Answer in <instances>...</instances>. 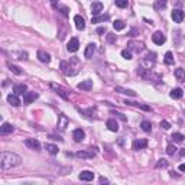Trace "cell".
<instances>
[{"mask_svg": "<svg viewBox=\"0 0 185 185\" xmlns=\"http://www.w3.org/2000/svg\"><path fill=\"white\" fill-rule=\"evenodd\" d=\"M129 4V1L127 0H116V6H119V7H126Z\"/></svg>", "mask_w": 185, "mask_h": 185, "instance_id": "cell-34", "label": "cell"}, {"mask_svg": "<svg viewBox=\"0 0 185 185\" xmlns=\"http://www.w3.org/2000/svg\"><path fill=\"white\" fill-rule=\"evenodd\" d=\"M59 10H61V13H62V15H64L65 17L68 16V7H65V6H62V7L59 9Z\"/></svg>", "mask_w": 185, "mask_h": 185, "instance_id": "cell-38", "label": "cell"}, {"mask_svg": "<svg viewBox=\"0 0 185 185\" xmlns=\"http://www.w3.org/2000/svg\"><path fill=\"white\" fill-rule=\"evenodd\" d=\"M38 98V93H25L23 94V103L26 104H29V103H32Z\"/></svg>", "mask_w": 185, "mask_h": 185, "instance_id": "cell-11", "label": "cell"}, {"mask_svg": "<svg viewBox=\"0 0 185 185\" xmlns=\"http://www.w3.org/2000/svg\"><path fill=\"white\" fill-rule=\"evenodd\" d=\"M94 155H96V152H94L93 149H88V151H81V152L77 153L78 158H94Z\"/></svg>", "mask_w": 185, "mask_h": 185, "instance_id": "cell-17", "label": "cell"}, {"mask_svg": "<svg viewBox=\"0 0 185 185\" xmlns=\"http://www.w3.org/2000/svg\"><path fill=\"white\" fill-rule=\"evenodd\" d=\"M20 156H17L16 153L12 152H3L0 155V166L3 169H10L15 168V166H19L20 165Z\"/></svg>", "mask_w": 185, "mask_h": 185, "instance_id": "cell-1", "label": "cell"}, {"mask_svg": "<svg viewBox=\"0 0 185 185\" xmlns=\"http://www.w3.org/2000/svg\"><path fill=\"white\" fill-rule=\"evenodd\" d=\"M45 149H46L51 155H56V153H58V151H59V149H58V146L51 145V143H46V145H45Z\"/></svg>", "mask_w": 185, "mask_h": 185, "instance_id": "cell-26", "label": "cell"}, {"mask_svg": "<svg viewBox=\"0 0 185 185\" xmlns=\"http://www.w3.org/2000/svg\"><path fill=\"white\" fill-rule=\"evenodd\" d=\"M171 139H172L174 142H182L185 137H184V135H182V133H174V135L171 136Z\"/></svg>", "mask_w": 185, "mask_h": 185, "instance_id": "cell-31", "label": "cell"}, {"mask_svg": "<svg viewBox=\"0 0 185 185\" xmlns=\"http://www.w3.org/2000/svg\"><path fill=\"white\" fill-rule=\"evenodd\" d=\"M100 182H101V184H107V182H109V181H107V179H106V178H100Z\"/></svg>", "mask_w": 185, "mask_h": 185, "instance_id": "cell-43", "label": "cell"}, {"mask_svg": "<svg viewBox=\"0 0 185 185\" xmlns=\"http://www.w3.org/2000/svg\"><path fill=\"white\" fill-rule=\"evenodd\" d=\"M179 171H181V172H185V163H181V165H179Z\"/></svg>", "mask_w": 185, "mask_h": 185, "instance_id": "cell-41", "label": "cell"}, {"mask_svg": "<svg viewBox=\"0 0 185 185\" xmlns=\"http://www.w3.org/2000/svg\"><path fill=\"white\" fill-rule=\"evenodd\" d=\"M161 127L162 129H165V130H168V129H171V124H169V121L162 120L161 121Z\"/></svg>", "mask_w": 185, "mask_h": 185, "instance_id": "cell-37", "label": "cell"}, {"mask_svg": "<svg viewBox=\"0 0 185 185\" xmlns=\"http://www.w3.org/2000/svg\"><path fill=\"white\" fill-rule=\"evenodd\" d=\"M116 91H121L123 94H127V96H130V97L136 96V93H135V91H132V90H124V88H121V87H117V88H116Z\"/></svg>", "mask_w": 185, "mask_h": 185, "instance_id": "cell-30", "label": "cell"}, {"mask_svg": "<svg viewBox=\"0 0 185 185\" xmlns=\"http://www.w3.org/2000/svg\"><path fill=\"white\" fill-rule=\"evenodd\" d=\"M179 155H181V156H185V149H181V152H179Z\"/></svg>", "mask_w": 185, "mask_h": 185, "instance_id": "cell-45", "label": "cell"}, {"mask_svg": "<svg viewBox=\"0 0 185 185\" xmlns=\"http://www.w3.org/2000/svg\"><path fill=\"white\" fill-rule=\"evenodd\" d=\"M148 146V140L146 139H136L133 142V149L135 151H140V149H145Z\"/></svg>", "mask_w": 185, "mask_h": 185, "instance_id": "cell-6", "label": "cell"}, {"mask_svg": "<svg viewBox=\"0 0 185 185\" xmlns=\"http://www.w3.org/2000/svg\"><path fill=\"white\" fill-rule=\"evenodd\" d=\"M110 19L109 15H101V16H94L93 17V23H100V22H107Z\"/></svg>", "mask_w": 185, "mask_h": 185, "instance_id": "cell-25", "label": "cell"}, {"mask_svg": "<svg viewBox=\"0 0 185 185\" xmlns=\"http://www.w3.org/2000/svg\"><path fill=\"white\" fill-rule=\"evenodd\" d=\"M73 137H74L75 142H82L84 137H85V133H84V130L82 129H75L73 132Z\"/></svg>", "mask_w": 185, "mask_h": 185, "instance_id": "cell-8", "label": "cell"}, {"mask_svg": "<svg viewBox=\"0 0 185 185\" xmlns=\"http://www.w3.org/2000/svg\"><path fill=\"white\" fill-rule=\"evenodd\" d=\"M174 75H175V78H177L178 81L185 82V70L184 68H177V70L174 71Z\"/></svg>", "mask_w": 185, "mask_h": 185, "instance_id": "cell-13", "label": "cell"}, {"mask_svg": "<svg viewBox=\"0 0 185 185\" xmlns=\"http://www.w3.org/2000/svg\"><path fill=\"white\" fill-rule=\"evenodd\" d=\"M140 127H142V130L143 132H151V129H152V124H151V121H142V124H140Z\"/></svg>", "mask_w": 185, "mask_h": 185, "instance_id": "cell-29", "label": "cell"}, {"mask_svg": "<svg viewBox=\"0 0 185 185\" xmlns=\"http://www.w3.org/2000/svg\"><path fill=\"white\" fill-rule=\"evenodd\" d=\"M9 68H10V71H12V73H15L16 75H22V70H20L19 67H16V65L9 64Z\"/></svg>", "mask_w": 185, "mask_h": 185, "instance_id": "cell-32", "label": "cell"}, {"mask_svg": "<svg viewBox=\"0 0 185 185\" xmlns=\"http://www.w3.org/2000/svg\"><path fill=\"white\" fill-rule=\"evenodd\" d=\"M51 85H52V88L56 90V93H58L59 96L62 97L64 100H68V98H70V97H68V94H67V91H65L62 87H59V85H56V84H51Z\"/></svg>", "mask_w": 185, "mask_h": 185, "instance_id": "cell-16", "label": "cell"}, {"mask_svg": "<svg viewBox=\"0 0 185 185\" xmlns=\"http://www.w3.org/2000/svg\"><path fill=\"white\" fill-rule=\"evenodd\" d=\"M113 26H114V29H116V31H123L126 25H124V22H121V20H114Z\"/></svg>", "mask_w": 185, "mask_h": 185, "instance_id": "cell-28", "label": "cell"}, {"mask_svg": "<svg viewBox=\"0 0 185 185\" xmlns=\"http://www.w3.org/2000/svg\"><path fill=\"white\" fill-rule=\"evenodd\" d=\"M77 88L78 90H91L93 88V81H82V82H80L78 85H77Z\"/></svg>", "mask_w": 185, "mask_h": 185, "instance_id": "cell-19", "label": "cell"}, {"mask_svg": "<svg viewBox=\"0 0 185 185\" xmlns=\"http://www.w3.org/2000/svg\"><path fill=\"white\" fill-rule=\"evenodd\" d=\"M129 46L132 49H135L136 52H140V51L143 49V46H145V45H143L142 42H129Z\"/></svg>", "mask_w": 185, "mask_h": 185, "instance_id": "cell-23", "label": "cell"}, {"mask_svg": "<svg viewBox=\"0 0 185 185\" xmlns=\"http://www.w3.org/2000/svg\"><path fill=\"white\" fill-rule=\"evenodd\" d=\"M109 40H110V42H114V40H116V38H114V36H113L112 33H110V35H109Z\"/></svg>", "mask_w": 185, "mask_h": 185, "instance_id": "cell-42", "label": "cell"}, {"mask_svg": "<svg viewBox=\"0 0 185 185\" xmlns=\"http://www.w3.org/2000/svg\"><path fill=\"white\" fill-rule=\"evenodd\" d=\"M177 152V148L174 145H168V148H166V153L168 155H174V153Z\"/></svg>", "mask_w": 185, "mask_h": 185, "instance_id": "cell-36", "label": "cell"}, {"mask_svg": "<svg viewBox=\"0 0 185 185\" xmlns=\"http://www.w3.org/2000/svg\"><path fill=\"white\" fill-rule=\"evenodd\" d=\"M171 16H172V20H174V22L181 23V22L184 20V17H185V12L184 10H181V9H174L172 13H171Z\"/></svg>", "mask_w": 185, "mask_h": 185, "instance_id": "cell-2", "label": "cell"}, {"mask_svg": "<svg viewBox=\"0 0 185 185\" xmlns=\"http://www.w3.org/2000/svg\"><path fill=\"white\" fill-rule=\"evenodd\" d=\"M94 51H96V45L94 43H88L87 45V48H85V52H84V55H85V58H91L93 56V54H94Z\"/></svg>", "mask_w": 185, "mask_h": 185, "instance_id": "cell-20", "label": "cell"}, {"mask_svg": "<svg viewBox=\"0 0 185 185\" xmlns=\"http://www.w3.org/2000/svg\"><path fill=\"white\" fill-rule=\"evenodd\" d=\"M101 10H103V4H101L100 1H94V3L91 4V12H93L94 16H98V15L101 13Z\"/></svg>", "mask_w": 185, "mask_h": 185, "instance_id": "cell-12", "label": "cell"}, {"mask_svg": "<svg viewBox=\"0 0 185 185\" xmlns=\"http://www.w3.org/2000/svg\"><path fill=\"white\" fill-rule=\"evenodd\" d=\"M166 6V0H159L158 1V7H165Z\"/></svg>", "mask_w": 185, "mask_h": 185, "instance_id": "cell-39", "label": "cell"}, {"mask_svg": "<svg viewBox=\"0 0 185 185\" xmlns=\"http://www.w3.org/2000/svg\"><path fill=\"white\" fill-rule=\"evenodd\" d=\"M80 179L81 181H93L94 179V174L91 171H82L80 174Z\"/></svg>", "mask_w": 185, "mask_h": 185, "instance_id": "cell-14", "label": "cell"}, {"mask_svg": "<svg viewBox=\"0 0 185 185\" xmlns=\"http://www.w3.org/2000/svg\"><path fill=\"white\" fill-rule=\"evenodd\" d=\"M38 58H39L40 62H46V64L51 61V56H49V54H46L45 51H38Z\"/></svg>", "mask_w": 185, "mask_h": 185, "instance_id": "cell-18", "label": "cell"}, {"mask_svg": "<svg viewBox=\"0 0 185 185\" xmlns=\"http://www.w3.org/2000/svg\"><path fill=\"white\" fill-rule=\"evenodd\" d=\"M152 40L156 43V45H162V43H165L166 38H165V35H163L161 31H158V32H155L152 35Z\"/></svg>", "mask_w": 185, "mask_h": 185, "instance_id": "cell-3", "label": "cell"}, {"mask_svg": "<svg viewBox=\"0 0 185 185\" xmlns=\"http://www.w3.org/2000/svg\"><path fill=\"white\" fill-rule=\"evenodd\" d=\"M80 48V42L77 38H73V39H70L68 42V45H67V49H68V52H77Z\"/></svg>", "mask_w": 185, "mask_h": 185, "instance_id": "cell-4", "label": "cell"}, {"mask_svg": "<svg viewBox=\"0 0 185 185\" xmlns=\"http://www.w3.org/2000/svg\"><path fill=\"white\" fill-rule=\"evenodd\" d=\"M56 3H58V0H51V4H52L54 7H56Z\"/></svg>", "mask_w": 185, "mask_h": 185, "instance_id": "cell-44", "label": "cell"}, {"mask_svg": "<svg viewBox=\"0 0 185 185\" xmlns=\"http://www.w3.org/2000/svg\"><path fill=\"white\" fill-rule=\"evenodd\" d=\"M121 56L126 58V59H132V51H129V49H123V51H121Z\"/></svg>", "mask_w": 185, "mask_h": 185, "instance_id": "cell-33", "label": "cell"}, {"mask_svg": "<svg viewBox=\"0 0 185 185\" xmlns=\"http://www.w3.org/2000/svg\"><path fill=\"white\" fill-rule=\"evenodd\" d=\"M74 22H75V28H77L78 31H84V29H85V20H84V17H81L80 15H77V16L74 17Z\"/></svg>", "mask_w": 185, "mask_h": 185, "instance_id": "cell-7", "label": "cell"}, {"mask_svg": "<svg viewBox=\"0 0 185 185\" xmlns=\"http://www.w3.org/2000/svg\"><path fill=\"white\" fill-rule=\"evenodd\" d=\"M163 61H165V64L166 65H172L174 64V55H172V52H166V54H165V59H163Z\"/></svg>", "mask_w": 185, "mask_h": 185, "instance_id": "cell-27", "label": "cell"}, {"mask_svg": "<svg viewBox=\"0 0 185 185\" xmlns=\"http://www.w3.org/2000/svg\"><path fill=\"white\" fill-rule=\"evenodd\" d=\"M25 145L28 146V148H31V149H33V151H39L40 149V143L36 139H26L25 140Z\"/></svg>", "mask_w": 185, "mask_h": 185, "instance_id": "cell-5", "label": "cell"}, {"mask_svg": "<svg viewBox=\"0 0 185 185\" xmlns=\"http://www.w3.org/2000/svg\"><path fill=\"white\" fill-rule=\"evenodd\" d=\"M67 126H68V119H67V116L59 114V116H58V127L61 130H65Z\"/></svg>", "mask_w": 185, "mask_h": 185, "instance_id": "cell-9", "label": "cell"}, {"mask_svg": "<svg viewBox=\"0 0 185 185\" xmlns=\"http://www.w3.org/2000/svg\"><path fill=\"white\" fill-rule=\"evenodd\" d=\"M13 93L17 94V96H19V94H25V93H26V85H25V84H16V85L13 87Z\"/></svg>", "mask_w": 185, "mask_h": 185, "instance_id": "cell-22", "label": "cell"}, {"mask_svg": "<svg viewBox=\"0 0 185 185\" xmlns=\"http://www.w3.org/2000/svg\"><path fill=\"white\" fill-rule=\"evenodd\" d=\"M182 94H184V91H182L181 88H174L172 91H171L169 96H171V98H181Z\"/></svg>", "mask_w": 185, "mask_h": 185, "instance_id": "cell-24", "label": "cell"}, {"mask_svg": "<svg viewBox=\"0 0 185 185\" xmlns=\"http://www.w3.org/2000/svg\"><path fill=\"white\" fill-rule=\"evenodd\" d=\"M13 132V126L10 124V123H3L1 124V127H0V133L1 135H9V133H12Z\"/></svg>", "mask_w": 185, "mask_h": 185, "instance_id": "cell-15", "label": "cell"}, {"mask_svg": "<svg viewBox=\"0 0 185 185\" xmlns=\"http://www.w3.org/2000/svg\"><path fill=\"white\" fill-rule=\"evenodd\" d=\"M107 127H109V130H112V132H117L119 130V124H117V121L114 120V119H109L107 120Z\"/></svg>", "mask_w": 185, "mask_h": 185, "instance_id": "cell-21", "label": "cell"}, {"mask_svg": "<svg viewBox=\"0 0 185 185\" xmlns=\"http://www.w3.org/2000/svg\"><path fill=\"white\" fill-rule=\"evenodd\" d=\"M166 166H168V162L165 159H159L158 163H156V168H166Z\"/></svg>", "mask_w": 185, "mask_h": 185, "instance_id": "cell-35", "label": "cell"}, {"mask_svg": "<svg viewBox=\"0 0 185 185\" xmlns=\"http://www.w3.org/2000/svg\"><path fill=\"white\" fill-rule=\"evenodd\" d=\"M106 32V28H98L97 29V33H104Z\"/></svg>", "mask_w": 185, "mask_h": 185, "instance_id": "cell-40", "label": "cell"}, {"mask_svg": "<svg viewBox=\"0 0 185 185\" xmlns=\"http://www.w3.org/2000/svg\"><path fill=\"white\" fill-rule=\"evenodd\" d=\"M7 101H9V104L15 106V107H19V106L22 104V101L19 100L17 94H9V96H7Z\"/></svg>", "mask_w": 185, "mask_h": 185, "instance_id": "cell-10", "label": "cell"}]
</instances>
